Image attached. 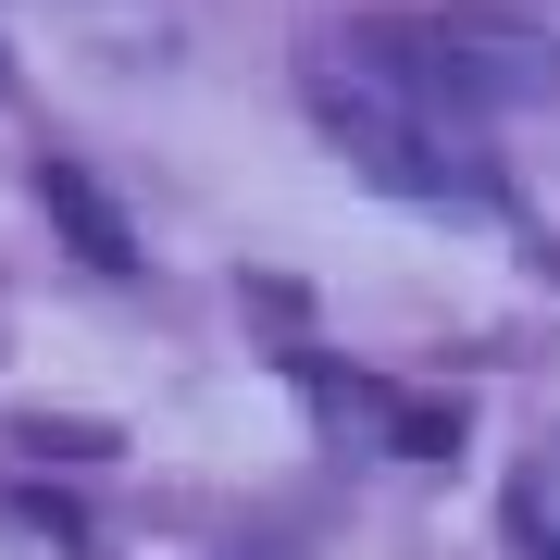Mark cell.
Instances as JSON below:
<instances>
[{"mask_svg": "<svg viewBox=\"0 0 560 560\" xmlns=\"http://www.w3.org/2000/svg\"><path fill=\"white\" fill-rule=\"evenodd\" d=\"M324 138H337L374 187H411V200H486L499 187V162H486V113H460L436 75L411 62L399 13H361L337 25L312 62H300Z\"/></svg>", "mask_w": 560, "mask_h": 560, "instance_id": "cell-1", "label": "cell"}, {"mask_svg": "<svg viewBox=\"0 0 560 560\" xmlns=\"http://www.w3.org/2000/svg\"><path fill=\"white\" fill-rule=\"evenodd\" d=\"M411 62L448 88L460 113H523V101H560V38L548 25H511V13H399Z\"/></svg>", "mask_w": 560, "mask_h": 560, "instance_id": "cell-2", "label": "cell"}, {"mask_svg": "<svg viewBox=\"0 0 560 560\" xmlns=\"http://www.w3.org/2000/svg\"><path fill=\"white\" fill-rule=\"evenodd\" d=\"M312 411L324 423H349V436H374V448H399V460H448L460 448V399H411V386H374V374H324L312 361Z\"/></svg>", "mask_w": 560, "mask_h": 560, "instance_id": "cell-3", "label": "cell"}, {"mask_svg": "<svg viewBox=\"0 0 560 560\" xmlns=\"http://www.w3.org/2000/svg\"><path fill=\"white\" fill-rule=\"evenodd\" d=\"M38 200L62 212V224H75V249L88 261H101V275H138V237H125V212L101 200V187H88L75 175V162H38Z\"/></svg>", "mask_w": 560, "mask_h": 560, "instance_id": "cell-4", "label": "cell"}, {"mask_svg": "<svg viewBox=\"0 0 560 560\" xmlns=\"http://www.w3.org/2000/svg\"><path fill=\"white\" fill-rule=\"evenodd\" d=\"M511 548L523 560H560V436H536L511 460Z\"/></svg>", "mask_w": 560, "mask_h": 560, "instance_id": "cell-5", "label": "cell"}]
</instances>
